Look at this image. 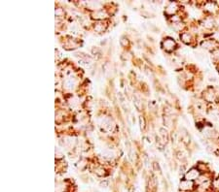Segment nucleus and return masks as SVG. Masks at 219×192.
Instances as JSON below:
<instances>
[{
    "label": "nucleus",
    "mask_w": 219,
    "mask_h": 192,
    "mask_svg": "<svg viewBox=\"0 0 219 192\" xmlns=\"http://www.w3.org/2000/svg\"><path fill=\"white\" fill-rule=\"evenodd\" d=\"M180 186H182V188L183 189H188L189 188L188 186H192V183L191 181H185L181 183V185Z\"/></svg>",
    "instance_id": "nucleus-3"
},
{
    "label": "nucleus",
    "mask_w": 219,
    "mask_h": 192,
    "mask_svg": "<svg viewBox=\"0 0 219 192\" xmlns=\"http://www.w3.org/2000/svg\"><path fill=\"white\" fill-rule=\"evenodd\" d=\"M165 49H167V50H169V49H171V48H173L174 47V42L173 41H171V39H169V40H166L165 41Z\"/></svg>",
    "instance_id": "nucleus-2"
},
{
    "label": "nucleus",
    "mask_w": 219,
    "mask_h": 192,
    "mask_svg": "<svg viewBox=\"0 0 219 192\" xmlns=\"http://www.w3.org/2000/svg\"><path fill=\"white\" fill-rule=\"evenodd\" d=\"M187 181H192V180H195L197 179L198 177V171L196 170H191L189 173L187 174Z\"/></svg>",
    "instance_id": "nucleus-1"
}]
</instances>
